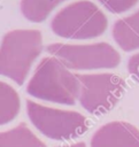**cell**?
<instances>
[{"mask_svg":"<svg viewBox=\"0 0 139 147\" xmlns=\"http://www.w3.org/2000/svg\"><path fill=\"white\" fill-rule=\"evenodd\" d=\"M59 147H86L85 142H77V144H72L69 146H59Z\"/></svg>","mask_w":139,"mask_h":147,"instance_id":"5bb4252c","label":"cell"},{"mask_svg":"<svg viewBox=\"0 0 139 147\" xmlns=\"http://www.w3.org/2000/svg\"><path fill=\"white\" fill-rule=\"evenodd\" d=\"M26 111L31 123L46 137L54 140H70L86 132L85 116L72 110L45 107L31 100L26 101Z\"/></svg>","mask_w":139,"mask_h":147,"instance_id":"5b68a950","label":"cell"},{"mask_svg":"<svg viewBox=\"0 0 139 147\" xmlns=\"http://www.w3.org/2000/svg\"><path fill=\"white\" fill-rule=\"evenodd\" d=\"M113 37L116 44L125 52L139 49V9L134 14L114 23Z\"/></svg>","mask_w":139,"mask_h":147,"instance_id":"ba28073f","label":"cell"},{"mask_svg":"<svg viewBox=\"0 0 139 147\" xmlns=\"http://www.w3.org/2000/svg\"><path fill=\"white\" fill-rule=\"evenodd\" d=\"M108 22L105 14L91 1H76L62 8L51 22L52 31L67 39H91L101 36Z\"/></svg>","mask_w":139,"mask_h":147,"instance_id":"3957f363","label":"cell"},{"mask_svg":"<svg viewBox=\"0 0 139 147\" xmlns=\"http://www.w3.org/2000/svg\"><path fill=\"white\" fill-rule=\"evenodd\" d=\"M20 96L7 83L0 82V125L11 122L20 111Z\"/></svg>","mask_w":139,"mask_h":147,"instance_id":"30bf717a","label":"cell"},{"mask_svg":"<svg viewBox=\"0 0 139 147\" xmlns=\"http://www.w3.org/2000/svg\"><path fill=\"white\" fill-rule=\"evenodd\" d=\"M26 92L40 100L72 106L78 99L79 83L56 57H44L30 79Z\"/></svg>","mask_w":139,"mask_h":147,"instance_id":"6da1fadb","label":"cell"},{"mask_svg":"<svg viewBox=\"0 0 139 147\" xmlns=\"http://www.w3.org/2000/svg\"><path fill=\"white\" fill-rule=\"evenodd\" d=\"M63 1L65 0H22L20 8L28 21L39 23L45 21L49 13Z\"/></svg>","mask_w":139,"mask_h":147,"instance_id":"8fae6325","label":"cell"},{"mask_svg":"<svg viewBox=\"0 0 139 147\" xmlns=\"http://www.w3.org/2000/svg\"><path fill=\"white\" fill-rule=\"evenodd\" d=\"M0 147H46V145L25 123H21L11 130L0 132Z\"/></svg>","mask_w":139,"mask_h":147,"instance_id":"9c48e42d","label":"cell"},{"mask_svg":"<svg viewBox=\"0 0 139 147\" xmlns=\"http://www.w3.org/2000/svg\"><path fill=\"white\" fill-rule=\"evenodd\" d=\"M79 83L78 100L93 115L108 113L122 98L125 82L114 74L76 75Z\"/></svg>","mask_w":139,"mask_h":147,"instance_id":"8992f818","label":"cell"},{"mask_svg":"<svg viewBox=\"0 0 139 147\" xmlns=\"http://www.w3.org/2000/svg\"><path fill=\"white\" fill-rule=\"evenodd\" d=\"M41 49L40 31L21 29L7 32L0 45V75L22 85Z\"/></svg>","mask_w":139,"mask_h":147,"instance_id":"7a4b0ae2","label":"cell"},{"mask_svg":"<svg viewBox=\"0 0 139 147\" xmlns=\"http://www.w3.org/2000/svg\"><path fill=\"white\" fill-rule=\"evenodd\" d=\"M47 52L61 61L65 68L74 70L113 69L121 62L118 52L107 42L88 45L54 42L47 46Z\"/></svg>","mask_w":139,"mask_h":147,"instance_id":"277c9868","label":"cell"},{"mask_svg":"<svg viewBox=\"0 0 139 147\" xmlns=\"http://www.w3.org/2000/svg\"><path fill=\"white\" fill-rule=\"evenodd\" d=\"M102 6L114 14L124 13L137 5L139 0H99Z\"/></svg>","mask_w":139,"mask_h":147,"instance_id":"7c38bea8","label":"cell"},{"mask_svg":"<svg viewBox=\"0 0 139 147\" xmlns=\"http://www.w3.org/2000/svg\"><path fill=\"white\" fill-rule=\"evenodd\" d=\"M91 147H139V130L128 122L107 123L95 131Z\"/></svg>","mask_w":139,"mask_h":147,"instance_id":"52a82bcc","label":"cell"},{"mask_svg":"<svg viewBox=\"0 0 139 147\" xmlns=\"http://www.w3.org/2000/svg\"><path fill=\"white\" fill-rule=\"evenodd\" d=\"M128 70L131 77L139 83V53L133 54L128 61Z\"/></svg>","mask_w":139,"mask_h":147,"instance_id":"4fadbf2b","label":"cell"}]
</instances>
